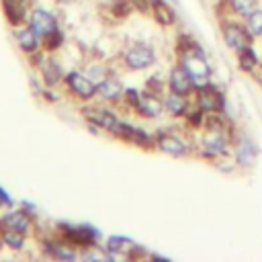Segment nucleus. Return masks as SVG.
Segmentation results:
<instances>
[{"mask_svg": "<svg viewBox=\"0 0 262 262\" xmlns=\"http://www.w3.org/2000/svg\"><path fill=\"white\" fill-rule=\"evenodd\" d=\"M180 66L188 72V76L194 82V88H201L205 84H209L211 78V66L205 57V53L201 51V47H184L180 49Z\"/></svg>", "mask_w": 262, "mask_h": 262, "instance_id": "obj_1", "label": "nucleus"}, {"mask_svg": "<svg viewBox=\"0 0 262 262\" xmlns=\"http://www.w3.org/2000/svg\"><path fill=\"white\" fill-rule=\"evenodd\" d=\"M123 59H125V66L129 68V70H147L149 66H154V61H156V53H154V49L149 47V45H145V43H135V45H131L127 51H125V55H123Z\"/></svg>", "mask_w": 262, "mask_h": 262, "instance_id": "obj_2", "label": "nucleus"}, {"mask_svg": "<svg viewBox=\"0 0 262 262\" xmlns=\"http://www.w3.org/2000/svg\"><path fill=\"white\" fill-rule=\"evenodd\" d=\"M133 108H135L139 115L147 117V119H158V117H162V113L166 111L164 100H162L160 94L154 92V90H143V92H139V94H137V100L133 102Z\"/></svg>", "mask_w": 262, "mask_h": 262, "instance_id": "obj_3", "label": "nucleus"}, {"mask_svg": "<svg viewBox=\"0 0 262 262\" xmlns=\"http://www.w3.org/2000/svg\"><path fill=\"white\" fill-rule=\"evenodd\" d=\"M223 94L219 88H215L211 82L196 88V106L203 111V113H221L223 111Z\"/></svg>", "mask_w": 262, "mask_h": 262, "instance_id": "obj_4", "label": "nucleus"}, {"mask_svg": "<svg viewBox=\"0 0 262 262\" xmlns=\"http://www.w3.org/2000/svg\"><path fill=\"white\" fill-rule=\"evenodd\" d=\"M66 86L80 100H90L96 94V82H94V78H88V76H84L80 72L66 74Z\"/></svg>", "mask_w": 262, "mask_h": 262, "instance_id": "obj_5", "label": "nucleus"}, {"mask_svg": "<svg viewBox=\"0 0 262 262\" xmlns=\"http://www.w3.org/2000/svg\"><path fill=\"white\" fill-rule=\"evenodd\" d=\"M29 27L33 29V33L43 41L47 39L53 31H57V20L55 16L45 10V8H35L31 14H29Z\"/></svg>", "mask_w": 262, "mask_h": 262, "instance_id": "obj_6", "label": "nucleus"}, {"mask_svg": "<svg viewBox=\"0 0 262 262\" xmlns=\"http://www.w3.org/2000/svg\"><path fill=\"white\" fill-rule=\"evenodd\" d=\"M221 33H223L225 45H227L231 51H235V53H237L239 49L248 47V45L252 43V39H254V37L248 33V29L242 27V25H237V23H223Z\"/></svg>", "mask_w": 262, "mask_h": 262, "instance_id": "obj_7", "label": "nucleus"}, {"mask_svg": "<svg viewBox=\"0 0 262 262\" xmlns=\"http://www.w3.org/2000/svg\"><path fill=\"white\" fill-rule=\"evenodd\" d=\"M227 145H229V139L221 129H207V135L203 139V149L201 154L207 156V158H215V156H223L227 151Z\"/></svg>", "mask_w": 262, "mask_h": 262, "instance_id": "obj_8", "label": "nucleus"}, {"mask_svg": "<svg viewBox=\"0 0 262 262\" xmlns=\"http://www.w3.org/2000/svg\"><path fill=\"white\" fill-rule=\"evenodd\" d=\"M84 113H86V117H88L94 125H98L100 129L111 131V133H117V129H119L121 123H123L111 108H104V106H90V108H86Z\"/></svg>", "mask_w": 262, "mask_h": 262, "instance_id": "obj_9", "label": "nucleus"}, {"mask_svg": "<svg viewBox=\"0 0 262 262\" xmlns=\"http://www.w3.org/2000/svg\"><path fill=\"white\" fill-rule=\"evenodd\" d=\"M61 231H63V235H66L68 242H72L76 246H82V248L92 246L96 242V237H98V231L92 225H68Z\"/></svg>", "mask_w": 262, "mask_h": 262, "instance_id": "obj_10", "label": "nucleus"}, {"mask_svg": "<svg viewBox=\"0 0 262 262\" xmlns=\"http://www.w3.org/2000/svg\"><path fill=\"white\" fill-rule=\"evenodd\" d=\"M168 88H170L172 92H178V94H184V96H188L190 92L196 90L192 78L188 76V72H186L180 63H178L176 68L170 70V76H168Z\"/></svg>", "mask_w": 262, "mask_h": 262, "instance_id": "obj_11", "label": "nucleus"}, {"mask_svg": "<svg viewBox=\"0 0 262 262\" xmlns=\"http://www.w3.org/2000/svg\"><path fill=\"white\" fill-rule=\"evenodd\" d=\"M156 145L168 156H186L188 154V145L178 135L168 133V131H162L156 135Z\"/></svg>", "mask_w": 262, "mask_h": 262, "instance_id": "obj_12", "label": "nucleus"}, {"mask_svg": "<svg viewBox=\"0 0 262 262\" xmlns=\"http://www.w3.org/2000/svg\"><path fill=\"white\" fill-rule=\"evenodd\" d=\"M96 94L102 96L104 100L108 102H115L121 98V94H125V88L121 84V80L117 76H102L98 82H96Z\"/></svg>", "mask_w": 262, "mask_h": 262, "instance_id": "obj_13", "label": "nucleus"}, {"mask_svg": "<svg viewBox=\"0 0 262 262\" xmlns=\"http://www.w3.org/2000/svg\"><path fill=\"white\" fill-rule=\"evenodd\" d=\"M31 227V219L27 211H8L0 219V231L2 229H12L18 233H27Z\"/></svg>", "mask_w": 262, "mask_h": 262, "instance_id": "obj_14", "label": "nucleus"}, {"mask_svg": "<svg viewBox=\"0 0 262 262\" xmlns=\"http://www.w3.org/2000/svg\"><path fill=\"white\" fill-rule=\"evenodd\" d=\"M14 41H16V45H18L25 53L37 51V45H39V37L33 33L31 27H16V29H14Z\"/></svg>", "mask_w": 262, "mask_h": 262, "instance_id": "obj_15", "label": "nucleus"}, {"mask_svg": "<svg viewBox=\"0 0 262 262\" xmlns=\"http://www.w3.org/2000/svg\"><path fill=\"white\" fill-rule=\"evenodd\" d=\"M164 106H166V111L172 117H182V115L188 113V100H186V96L184 94H178V92H172V90L164 96Z\"/></svg>", "mask_w": 262, "mask_h": 262, "instance_id": "obj_16", "label": "nucleus"}, {"mask_svg": "<svg viewBox=\"0 0 262 262\" xmlns=\"http://www.w3.org/2000/svg\"><path fill=\"white\" fill-rule=\"evenodd\" d=\"M254 158H256L254 143L248 137H242L237 141V145H235V162L242 164V166H252L254 164Z\"/></svg>", "mask_w": 262, "mask_h": 262, "instance_id": "obj_17", "label": "nucleus"}, {"mask_svg": "<svg viewBox=\"0 0 262 262\" xmlns=\"http://www.w3.org/2000/svg\"><path fill=\"white\" fill-rule=\"evenodd\" d=\"M4 12L6 18L10 20V25L18 27L20 23H25V4L20 0H4Z\"/></svg>", "mask_w": 262, "mask_h": 262, "instance_id": "obj_18", "label": "nucleus"}, {"mask_svg": "<svg viewBox=\"0 0 262 262\" xmlns=\"http://www.w3.org/2000/svg\"><path fill=\"white\" fill-rule=\"evenodd\" d=\"M41 76L43 80L49 84V86H55L61 78V70H59V63L55 59H47L43 66H41Z\"/></svg>", "mask_w": 262, "mask_h": 262, "instance_id": "obj_19", "label": "nucleus"}, {"mask_svg": "<svg viewBox=\"0 0 262 262\" xmlns=\"http://www.w3.org/2000/svg\"><path fill=\"white\" fill-rule=\"evenodd\" d=\"M237 63H239V68L244 72H252L258 66V57H256L252 45H248V47H244V49L237 51Z\"/></svg>", "mask_w": 262, "mask_h": 262, "instance_id": "obj_20", "label": "nucleus"}, {"mask_svg": "<svg viewBox=\"0 0 262 262\" xmlns=\"http://www.w3.org/2000/svg\"><path fill=\"white\" fill-rule=\"evenodd\" d=\"M246 29L252 37H260L262 35V8H254L248 16H246Z\"/></svg>", "mask_w": 262, "mask_h": 262, "instance_id": "obj_21", "label": "nucleus"}, {"mask_svg": "<svg viewBox=\"0 0 262 262\" xmlns=\"http://www.w3.org/2000/svg\"><path fill=\"white\" fill-rule=\"evenodd\" d=\"M0 239L2 244H6V248H12V250H20L25 246V233H18L12 229H2Z\"/></svg>", "mask_w": 262, "mask_h": 262, "instance_id": "obj_22", "label": "nucleus"}, {"mask_svg": "<svg viewBox=\"0 0 262 262\" xmlns=\"http://www.w3.org/2000/svg\"><path fill=\"white\" fill-rule=\"evenodd\" d=\"M133 246H135V244H131L127 237H121V235H111V237L106 239V244H104L106 252H111V254H121V252L133 248Z\"/></svg>", "mask_w": 262, "mask_h": 262, "instance_id": "obj_23", "label": "nucleus"}, {"mask_svg": "<svg viewBox=\"0 0 262 262\" xmlns=\"http://www.w3.org/2000/svg\"><path fill=\"white\" fill-rule=\"evenodd\" d=\"M229 2V6L237 12V14H242V16H248L254 8H256V4H258V0H227Z\"/></svg>", "mask_w": 262, "mask_h": 262, "instance_id": "obj_24", "label": "nucleus"}, {"mask_svg": "<svg viewBox=\"0 0 262 262\" xmlns=\"http://www.w3.org/2000/svg\"><path fill=\"white\" fill-rule=\"evenodd\" d=\"M61 41H63V35H61V31L57 29V31H53L47 39H43V45H45L47 51H53V49H57V47L61 45Z\"/></svg>", "mask_w": 262, "mask_h": 262, "instance_id": "obj_25", "label": "nucleus"}, {"mask_svg": "<svg viewBox=\"0 0 262 262\" xmlns=\"http://www.w3.org/2000/svg\"><path fill=\"white\" fill-rule=\"evenodd\" d=\"M51 254H53L55 258H61V260H74V258H76V252H74V250H68V246H63V244L53 246V248H51Z\"/></svg>", "mask_w": 262, "mask_h": 262, "instance_id": "obj_26", "label": "nucleus"}, {"mask_svg": "<svg viewBox=\"0 0 262 262\" xmlns=\"http://www.w3.org/2000/svg\"><path fill=\"white\" fill-rule=\"evenodd\" d=\"M0 205H12L10 194H8L6 190H2V188H0Z\"/></svg>", "mask_w": 262, "mask_h": 262, "instance_id": "obj_27", "label": "nucleus"}, {"mask_svg": "<svg viewBox=\"0 0 262 262\" xmlns=\"http://www.w3.org/2000/svg\"><path fill=\"white\" fill-rule=\"evenodd\" d=\"M252 76H254V78H256V80L262 84V66H256V68L252 70Z\"/></svg>", "mask_w": 262, "mask_h": 262, "instance_id": "obj_28", "label": "nucleus"}, {"mask_svg": "<svg viewBox=\"0 0 262 262\" xmlns=\"http://www.w3.org/2000/svg\"><path fill=\"white\" fill-rule=\"evenodd\" d=\"M172 2H178V0H172Z\"/></svg>", "mask_w": 262, "mask_h": 262, "instance_id": "obj_29", "label": "nucleus"}]
</instances>
